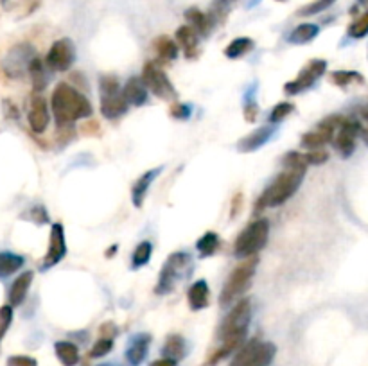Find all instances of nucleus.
Returning <instances> with one entry per match:
<instances>
[{
    "instance_id": "nucleus-1",
    "label": "nucleus",
    "mask_w": 368,
    "mask_h": 366,
    "mask_svg": "<svg viewBox=\"0 0 368 366\" xmlns=\"http://www.w3.org/2000/svg\"><path fill=\"white\" fill-rule=\"evenodd\" d=\"M250 319H252V302L250 298H243L237 302L234 309L230 311L220 328L221 347L207 359V366H214L223 359L243 347V341L248 332Z\"/></svg>"
},
{
    "instance_id": "nucleus-2",
    "label": "nucleus",
    "mask_w": 368,
    "mask_h": 366,
    "mask_svg": "<svg viewBox=\"0 0 368 366\" xmlns=\"http://www.w3.org/2000/svg\"><path fill=\"white\" fill-rule=\"evenodd\" d=\"M51 106H53L54 119L60 128H67L76 120L92 115L90 101L67 83H60L54 88Z\"/></svg>"
},
{
    "instance_id": "nucleus-3",
    "label": "nucleus",
    "mask_w": 368,
    "mask_h": 366,
    "mask_svg": "<svg viewBox=\"0 0 368 366\" xmlns=\"http://www.w3.org/2000/svg\"><path fill=\"white\" fill-rule=\"evenodd\" d=\"M306 169H295V167H286L277 178L270 183L264 192L259 196V200L255 201L254 212L259 214L264 209H272V207H278V205L286 203L300 187L302 180H304Z\"/></svg>"
},
{
    "instance_id": "nucleus-4",
    "label": "nucleus",
    "mask_w": 368,
    "mask_h": 366,
    "mask_svg": "<svg viewBox=\"0 0 368 366\" xmlns=\"http://www.w3.org/2000/svg\"><path fill=\"white\" fill-rule=\"evenodd\" d=\"M259 257H248L244 262H241L239 266L235 267L232 275L228 276V280L223 285V291H221L220 304L221 307H226L228 304H232L235 298L244 295V291L248 289L250 284H252V278L255 275V270H257Z\"/></svg>"
},
{
    "instance_id": "nucleus-5",
    "label": "nucleus",
    "mask_w": 368,
    "mask_h": 366,
    "mask_svg": "<svg viewBox=\"0 0 368 366\" xmlns=\"http://www.w3.org/2000/svg\"><path fill=\"white\" fill-rule=\"evenodd\" d=\"M270 235V221L268 219H257L254 223H250L243 232L239 233V237L235 239L234 253L235 257L248 259L257 255L266 243H268Z\"/></svg>"
},
{
    "instance_id": "nucleus-6",
    "label": "nucleus",
    "mask_w": 368,
    "mask_h": 366,
    "mask_svg": "<svg viewBox=\"0 0 368 366\" xmlns=\"http://www.w3.org/2000/svg\"><path fill=\"white\" fill-rule=\"evenodd\" d=\"M101 88V112L106 119H119L128 112V101L124 92L115 76H103L99 81Z\"/></svg>"
},
{
    "instance_id": "nucleus-7",
    "label": "nucleus",
    "mask_w": 368,
    "mask_h": 366,
    "mask_svg": "<svg viewBox=\"0 0 368 366\" xmlns=\"http://www.w3.org/2000/svg\"><path fill=\"white\" fill-rule=\"evenodd\" d=\"M277 348L273 343L250 339L246 345L237 350L230 366H268L275 357Z\"/></svg>"
},
{
    "instance_id": "nucleus-8",
    "label": "nucleus",
    "mask_w": 368,
    "mask_h": 366,
    "mask_svg": "<svg viewBox=\"0 0 368 366\" xmlns=\"http://www.w3.org/2000/svg\"><path fill=\"white\" fill-rule=\"evenodd\" d=\"M191 266V257L189 253H172L171 257L168 259V262L163 264L162 273H160V278H158L157 284V293L158 295H166V293H171L174 289L176 282L185 276V270Z\"/></svg>"
},
{
    "instance_id": "nucleus-9",
    "label": "nucleus",
    "mask_w": 368,
    "mask_h": 366,
    "mask_svg": "<svg viewBox=\"0 0 368 366\" xmlns=\"http://www.w3.org/2000/svg\"><path fill=\"white\" fill-rule=\"evenodd\" d=\"M142 81L149 90L153 92L155 95H158V97H162V99H176L178 97L174 86L169 81V77L166 76V72L155 63L148 62L144 65Z\"/></svg>"
},
{
    "instance_id": "nucleus-10",
    "label": "nucleus",
    "mask_w": 368,
    "mask_h": 366,
    "mask_svg": "<svg viewBox=\"0 0 368 366\" xmlns=\"http://www.w3.org/2000/svg\"><path fill=\"white\" fill-rule=\"evenodd\" d=\"M34 49L27 43H20V45H14L11 49L8 56H5L2 67H4V72L10 77H22L24 72L29 70V65L34 60Z\"/></svg>"
},
{
    "instance_id": "nucleus-11",
    "label": "nucleus",
    "mask_w": 368,
    "mask_h": 366,
    "mask_svg": "<svg viewBox=\"0 0 368 366\" xmlns=\"http://www.w3.org/2000/svg\"><path fill=\"white\" fill-rule=\"evenodd\" d=\"M76 60V49L68 38H62L53 43L47 53V67L56 72H67Z\"/></svg>"
},
{
    "instance_id": "nucleus-12",
    "label": "nucleus",
    "mask_w": 368,
    "mask_h": 366,
    "mask_svg": "<svg viewBox=\"0 0 368 366\" xmlns=\"http://www.w3.org/2000/svg\"><path fill=\"white\" fill-rule=\"evenodd\" d=\"M326 68L327 62H324V60H313V62L298 74L297 79L286 83L284 92L289 95H297L300 94V92H306L307 88H311V86L315 85L316 79H320V77L324 76Z\"/></svg>"
},
{
    "instance_id": "nucleus-13",
    "label": "nucleus",
    "mask_w": 368,
    "mask_h": 366,
    "mask_svg": "<svg viewBox=\"0 0 368 366\" xmlns=\"http://www.w3.org/2000/svg\"><path fill=\"white\" fill-rule=\"evenodd\" d=\"M67 255V243H65V230H63L62 223L53 224L51 228V239H49V250L47 255L42 262V270H49V267L56 266L57 262H62L63 257Z\"/></svg>"
},
{
    "instance_id": "nucleus-14",
    "label": "nucleus",
    "mask_w": 368,
    "mask_h": 366,
    "mask_svg": "<svg viewBox=\"0 0 368 366\" xmlns=\"http://www.w3.org/2000/svg\"><path fill=\"white\" fill-rule=\"evenodd\" d=\"M361 124L358 120H345V124L338 129V135L334 137V148L338 149L343 158H349L356 149V140L361 133Z\"/></svg>"
},
{
    "instance_id": "nucleus-15",
    "label": "nucleus",
    "mask_w": 368,
    "mask_h": 366,
    "mask_svg": "<svg viewBox=\"0 0 368 366\" xmlns=\"http://www.w3.org/2000/svg\"><path fill=\"white\" fill-rule=\"evenodd\" d=\"M49 106L47 101L43 99L40 94H34L31 99V108H29V128L34 133H43L49 126Z\"/></svg>"
},
{
    "instance_id": "nucleus-16",
    "label": "nucleus",
    "mask_w": 368,
    "mask_h": 366,
    "mask_svg": "<svg viewBox=\"0 0 368 366\" xmlns=\"http://www.w3.org/2000/svg\"><path fill=\"white\" fill-rule=\"evenodd\" d=\"M187 300H189V307L192 311H201L209 307L211 304V289L207 280H198L189 287L187 293Z\"/></svg>"
},
{
    "instance_id": "nucleus-17",
    "label": "nucleus",
    "mask_w": 368,
    "mask_h": 366,
    "mask_svg": "<svg viewBox=\"0 0 368 366\" xmlns=\"http://www.w3.org/2000/svg\"><path fill=\"white\" fill-rule=\"evenodd\" d=\"M273 131H275V129H273L272 126H264V128L255 129L254 133H250L248 137H244L243 140H241L239 146H237V149L243 153L257 151V149L263 148L264 144H268V140L272 138Z\"/></svg>"
},
{
    "instance_id": "nucleus-18",
    "label": "nucleus",
    "mask_w": 368,
    "mask_h": 366,
    "mask_svg": "<svg viewBox=\"0 0 368 366\" xmlns=\"http://www.w3.org/2000/svg\"><path fill=\"white\" fill-rule=\"evenodd\" d=\"M162 172V167H157V169H149L148 172H144L139 180L135 181L133 189H131V200L137 209H140L144 203V198L148 194V189L151 187V183L155 181V178Z\"/></svg>"
},
{
    "instance_id": "nucleus-19",
    "label": "nucleus",
    "mask_w": 368,
    "mask_h": 366,
    "mask_svg": "<svg viewBox=\"0 0 368 366\" xmlns=\"http://www.w3.org/2000/svg\"><path fill=\"white\" fill-rule=\"evenodd\" d=\"M33 278H34L33 272H24L20 276H16V280L13 282V285H11L10 289V305L18 307V305L24 304L29 287L33 284Z\"/></svg>"
},
{
    "instance_id": "nucleus-20",
    "label": "nucleus",
    "mask_w": 368,
    "mask_h": 366,
    "mask_svg": "<svg viewBox=\"0 0 368 366\" xmlns=\"http://www.w3.org/2000/svg\"><path fill=\"white\" fill-rule=\"evenodd\" d=\"M124 97L128 105L131 106H142L148 103V86L144 85L140 77H131L124 86Z\"/></svg>"
},
{
    "instance_id": "nucleus-21",
    "label": "nucleus",
    "mask_w": 368,
    "mask_h": 366,
    "mask_svg": "<svg viewBox=\"0 0 368 366\" xmlns=\"http://www.w3.org/2000/svg\"><path fill=\"white\" fill-rule=\"evenodd\" d=\"M149 343H151V336L149 334H140V336H137L131 341L129 348L126 350V359H128L129 365L139 366L146 359V356L149 352Z\"/></svg>"
},
{
    "instance_id": "nucleus-22",
    "label": "nucleus",
    "mask_w": 368,
    "mask_h": 366,
    "mask_svg": "<svg viewBox=\"0 0 368 366\" xmlns=\"http://www.w3.org/2000/svg\"><path fill=\"white\" fill-rule=\"evenodd\" d=\"M176 40L180 43V47L183 49L187 57H196L198 56V31L192 25H182L176 31Z\"/></svg>"
},
{
    "instance_id": "nucleus-23",
    "label": "nucleus",
    "mask_w": 368,
    "mask_h": 366,
    "mask_svg": "<svg viewBox=\"0 0 368 366\" xmlns=\"http://www.w3.org/2000/svg\"><path fill=\"white\" fill-rule=\"evenodd\" d=\"M334 129L327 128L324 124H318L316 131H309L302 137V146L307 149H320L324 144L334 140Z\"/></svg>"
},
{
    "instance_id": "nucleus-24",
    "label": "nucleus",
    "mask_w": 368,
    "mask_h": 366,
    "mask_svg": "<svg viewBox=\"0 0 368 366\" xmlns=\"http://www.w3.org/2000/svg\"><path fill=\"white\" fill-rule=\"evenodd\" d=\"M54 352L63 366H76L79 363V348L70 341H57L54 345Z\"/></svg>"
},
{
    "instance_id": "nucleus-25",
    "label": "nucleus",
    "mask_w": 368,
    "mask_h": 366,
    "mask_svg": "<svg viewBox=\"0 0 368 366\" xmlns=\"http://www.w3.org/2000/svg\"><path fill=\"white\" fill-rule=\"evenodd\" d=\"M25 264V259L18 253L2 252L0 253V278L11 276Z\"/></svg>"
},
{
    "instance_id": "nucleus-26",
    "label": "nucleus",
    "mask_w": 368,
    "mask_h": 366,
    "mask_svg": "<svg viewBox=\"0 0 368 366\" xmlns=\"http://www.w3.org/2000/svg\"><path fill=\"white\" fill-rule=\"evenodd\" d=\"M320 33V27L316 24H300L293 29L291 34H289V42L295 43V45H304V43H309L318 36Z\"/></svg>"
},
{
    "instance_id": "nucleus-27",
    "label": "nucleus",
    "mask_w": 368,
    "mask_h": 366,
    "mask_svg": "<svg viewBox=\"0 0 368 366\" xmlns=\"http://www.w3.org/2000/svg\"><path fill=\"white\" fill-rule=\"evenodd\" d=\"M185 18L189 20V25L196 29L198 34H209V31L212 29L214 22L211 20V16H207L203 11H200L198 8H191V10L185 11Z\"/></svg>"
},
{
    "instance_id": "nucleus-28",
    "label": "nucleus",
    "mask_w": 368,
    "mask_h": 366,
    "mask_svg": "<svg viewBox=\"0 0 368 366\" xmlns=\"http://www.w3.org/2000/svg\"><path fill=\"white\" fill-rule=\"evenodd\" d=\"M254 47L255 43L252 38H246V36H243V38H235L232 40V43L225 49V56L230 57V60H239V57L252 53Z\"/></svg>"
},
{
    "instance_id": "nucleus-29",
    "label": "nucleus",
    "mask_w": 368,
    "mask_h": 366,
    "mask_svg": "<svg viewBox=\"0 0 368 366\" xmlns=\"http://www.w3.org/2000/svg\"><path fill=\"white\" fill-rule=\"evenodd\" d=\"M220 246H221V239L215 232L203 233V235L198 239V243H196L198 252H200V257H211V255H214V253L220 250Z\"/></svg>"
},
{
    "instance_id": "nucleus-30",
    "label": "nucleus",
    "mask_w": 368,
    "mask_h": 366,
    "mask_svg": "<svg viewBox=\"0 0 368 366\" xmlns=\"http://www.w3.org/2000/svg\"><path fill=\"white\" fill-rule=\"evenodd\" d=\"M29 76H31V81H33L34 92L38 94L42 92L45 86H47V74H45V67L40 57H34L31 65H29Z\"/></svg>"
},
{
    "instance_id": "nucleus-31",
    "label": "nucleus",
    "mask_w": 368,
    "mask_h": 366,
    "mask_svg": "<svg viewBox=\"0 0 368 366\" xmlns=\"http://www.w3.org/2000/svg\"><path fill=\"white\" fill-rule=\"evenodd\" d=\"M155 51H157L158 56L162 57V60L172 62V60L178 57V43L169 38V36H158L155 40Z\"/></svg>"
},
{
    "instance_id": "nucleus-32",
    "label": "nucleus",
    "mask_w": 368,
    "mask_h": 366,
    "mask_svg": "<svg viewBox=\"0 0 368 366\" xmlns=\"http://www.w3.org/2000/svg\"><path fill=\"white\" fill-rule=\"evenodd\" d=\"M162 352L166 357H171L174 361L178 359H182L185 356V341H183L182 336H178V334H172L166 339V345H163Z\"/></svg>"
},
{
    "instance_id": "nucleus-33",
    "label": "nucleus",
    "mask_w": 368,
    "mask_h": 366,
    "mask_svg": "<svg viewBox=\"0 0 368 366\" xmlns=\"http://www.w3.org/2000/svg\"><path fill=\"white\" fill-rule=\"evenodd\" d=\"M332 77V83L338 86H349V85H361L365 81V77L356 70H336L330 74Z\"/></svg>"
},
{
    "instance_id": "nucleus-34",
    "label": "nucleus",
    "mask_w": 368,
    "mask_h": 366,
    "mask_svg": "<svg viewBox=\"0 0 368 366\" xmlns=\"http://www.w3.org/2000/svg\"><path fill=\"white\" fill-rule=\"evenodd\" d=\"M151 255H153V244L149 243V241H142L139 246L135 248L131 266H133L135 270H137V267L146 266V264L149 262V259H151Z\"/></svg>"
},
{
    "instance_id": "nucleus-35",
    "label": "nucleus",
    "mask_w": 368,
    "mask_h": 366,
    "mask_svg": "<svg viewBox=\"0 0 368 366\" xmlns=\"http://www.w3.org/2000/svg\"><path fill=\"white\" fill-rule=\"evenodd\" d=\"M368 34V11L365 14H361L358 20H354L349 27V36L354 40L365 38Z\"/></svg>"
},
{
    "instance_id": "nucleus-36",
    "label": "nucleus",
    "mask_w": 368,
    "mask_h": 366,
    "mask_svg": "<svg viewBox=\"0 0 368 366\" xmlns=\"http://www.w3.org/2000/svg\"><path fill=\"white\" fill-rule=\"evenodd\" d=\"M334 2L336 0H313L311 4H307L302 8V10L298 11V14H300V16H313V14H318L321 13V11L329 10Z\"/></svg>"
},
{
    "instance_id": "nucleus-37",
    "label": "nucleus",
    "mask_w": 368,
    "mask_h": 366,
    "mask_svg": "<svg viewBox=\"0 0 368 366\" xmlns=\"http://www.w3.org/2000/svg\"><path fill=\"white\" fill-rule=\"evenodd\" d=\"M293 112H295V105H293V103H278V105L272 109V114H270V122H280V120L286 119L287 115H291Z\"/></svg>"
},
{
    "instance_id": "nucleus-38",
    "label": "nucleus",
    "mask_w": 368,
    "mask_h": 366,
    "mask_svg": "<svg viewBox=\"0 0 368 366\" xmlns=\"http://www.w3.org/2000/svg\"><path fill=\"white\" fill-rule=\"evenodd\" d=\"M111 348H114V339L111 338H101L99 341H96V345L92 347L90 354L88 356L92 359H99V357H105L111 352Z\"/></svg>"
},
{
    "instance_id": "nucleus-39",
    "label": "nucleus",
    "mask_w": 368,
    "mask_h": 366,
    "mask_svg": "<svg viewBox=\"0 0 368 366\" xmlns=\"http://www.w3.org/2000/svg\"><path fill=\"white\" fill-rule=\"evenodd\" d=\"M282 164L286 167H295V169H307V166H309L306 160V155L297 151L286 153V157L282 158Z\"/></svg>"
},
{
    "instance_id": "nucleus-40",
    "label": "nucleus",
    "mask_w": 368,
    "mask_h": 366,
    "mask_svg": "<svg viewBox=\"0 0 368 366\" xmlns=\"http://www.w3.org/2000/svg\"><path fill=\"white\" fill-rule=\"evenodd\" d=\"M11 322H13V305H2L0 307V338H4V334L11 327Z\"/></svg>"
},
{
    "instance_id": "nucleus-41",
    "label": "nucleus",
    "mask_w": 368,
    "mask_h": 366,
    "mask_svg": "<svg viewBox=\"0 0 368 366\" xmlns=\"http://www.w3.org/2000/svg\"><path fill=\"white\" fill-rule=\"evenodd\" d=\"M306 160L309 166H321L329 160V153L324 149H311L309 153H306Z\"/></svg>"
},
{
    "instance_id": "nucleus-42",
    "label": "nucleus",
    "mask_w": 368,
    "mask_h": 366,
    "mask_svg": "<svg viewBox=\"0 0 368 366\" xmlns=\"http://www.w3.org/2000/svg\"><path fill=\"white\" fill-rule=\"evenodd\" d=\"M25 218L29 219V221H33V223L36 224H43L49 221V214L47 210L43 209V207H34V209L29 210V214L25 215Z\"/></svg>"
},
{
    "instance_id": "nucleus-43",
    "label": "nucleus",
    "mask_w": 368,
    "mask_h": 366,
    "mask_svg": "<svg viewBox=\"0 0 368 366\" xmlns=\"http://www.w3.org/2000/svg\"><path fill=\"white\" fill-rule=\"evenodd\" d=\"M171 117H174V119H180V120H185L191 117V106L189 105H180V103H176V105L171 106Z\"/></svg>"
},
{
    "instance_id": "nucleus-44",
    "label": "nucleus",
    "mask_w": 368,
    "mask_h": 366,
    "mask_svg": "<svg viewBox=\"0 0 368 366\" xmlns=\"http://www.w3.org/2000/svg\"><path fill=\"white\" fill-rule=\"evenodd\" d=\"M8 366H38V361L29 356H11L8 359Z\"/></svg>"
},
{
    "instance_id": "nucleus-45",
    "label": "nucleus",
    "mask_w": 368,
    "mask_h": 366,
    "mask_svg": "<svg viewBox=\"0 0 368 366\" xmlns=\"http://www.w3.org/2000/svg\"><path fill=\"white\" fill-rule=\"evenodd\" d=\"M244 119L248 120V122H255L257 120V115H259V106L257 103H254V101H248L246 103V106H244Z\"/></svg>"
},
{
    "instance_id": "nucleus-46",
    "label": "nucleus",
    "mask_w": 368,
    "mask_h": 366,
    "mask_svg": "<svg viewBox=\"0 0 368 366\" xmlns=\"http://www.w3.org/2000/svg\"><path fill=\"white\" fill-rule=\"evenodd\" d=\"M241 207H243V194H237L234 198V201H232V218L239 214Z\"/></svg>"
},
{
    "instance_id": "nucleus-47",
    "label": "nucleus",
    "mask_w": 368,
    "mask_h": 366,
    "mask_svg": "<svg viewBox=\"0 0 368 366\" xmlns=\"http://www.w3.org/2000/svg\"><path fill=\"white\" fill-rule=\"evenodd\" d=\"M178 361L171 359V357H162V359H158V361H153L149 366H176Z\"/></svg>"
},
{
    "instance_id": "nucleus-48",
    "label": "nucleus",
    "mask_w": 368,
    "mask_h": 366,
    "mask_svg": "<svg viewBox=\"0 0 368 366\" xmlns=\"http://www.w3.org/2000/svg\"><path fill=\"white\" fill-rule=\"evenodd\" d=\"M361 133H363L365 144H367V146H368V120H367V126H365V129H363V131H361Z\"/></svg>"
},
{
    "instance_id": "nucleus-49",
    "label": "nucleus",
    "mask_w": 368,
    "mask_h": 366,
    "mask_svg": "<svg viewBox=\"0 0 368 366\" xmlns=\"http://www.w3.org/2000/svg\"><path fill=\"white\" fill-rule=\"evenodd\" d=\"M117 252V246H111L110 250H108V252H106V257L110 259V257H114V253Z\"/></svg>"
},
{
    "instance_id": "nucleus-50",
    "label": "nucleus",
    "mask_w": 368,
    "mask_h": 366,
    "mask_svg": "<svg viewBox=\"0 0 368 366\" xmlns=\"http://www.w3.org/2000/svg\"><path fill=\"white\" fill-rule=\"evenodd\" d=\"M230 2H234V0H215V4L218 5H226L230 4Z\"/></svg>"
},
{
    "instance_id": "nucleus-51",
    "label": "nucleus",
    "mask_w": 368,
    "mask_h": 366,
    "mask_svg": "<svg viewBox=\"0 0 368 366\" xmlns=\"http://www.w3.org/2000/svg\"><path fill=\"white\" fill-rule=\"evenodd\" d=\"M358 2H359V4H361V5H368V0H358Z\"/></svg>"
},
{
    "instance_id": "nucleus-52",
    "label": "nucleus",
    "mask_w": 368,
    "mask_h": 366,
    "mask_svg": "<svg viewBox=\"0 0 368 366\" xmlns=\"http://www.w3.org/2000/svg\"><path fill=\"white\" fill-rule=\"evenodd\" d=\"M278 2H284V0H278Z\"/></svg>"
},
{
    "instance_id": "nucleus-53",
    "label": "nucleus",
    "mask_w": 368,
    "mask_h": 366,
    "mask_svg": "<svg viewBox=\"0 0 368 366\" xmlns=\"http://www.w3.org/2000/svg\"><path fill=\"white\" fill-rule=\"evenodd\" d=\"M101 366H108V365H101Z\"/></svg>"
},
{
    "instance_id": "nucleus-54",
    "label": "nucleus",
    "mask_w": 368,
    "mask_h": 366,
    "mask_svg": "<svg viewBox=\"0 0 368 366\" xmlns=\"http://www.w3.org/2000/svg\"><path fill=\"white\" fill-rule=\"evenodd\" d=\"M0 339H2V338H0Z\"/></svg>"
}]
</instances>
